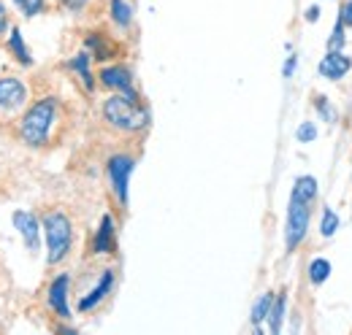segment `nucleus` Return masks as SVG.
<instances>
[{"mask_svg":"<svg viewBox=\"0 0 352 335\" xmlns=\"http://www.w3.org/2000/svg\"><path fill=\"white\" fill-rule=\"evenodd\" d=\"M271 305H274V294L271 292H265L258 297V303H255V308H252V325H261L263 319H268Z\"/></svg>","mask_w":352,"mask_h":335,"instance_id":"nucleus-16","label":"nucleus"},{"mask_svg":"<svg viewBox=\"0 0 352 335\" xmlns=\"http://www.w3.org/2000/svg\"><path fill=\"white\" fill-rule=\"evenodd\" d=\"M100 82H103V86H111V89H117V92L135 95V89H133L131 71H128V68H122V65H111V68H103V71H100Z\"/></svg>","mask_w":352,"mask_h":335,"instance_id":"nucleus-10","label":"nucleus"},{"mask_svg":"<svg viewBox=\"0 0 352 335\" xmlns=\"http://www.w3.org/2000/svg\"><path fill=\"white\" fill-rule=\"evenodd\" d=\"M103 119L120 132H138L149 125V111L138 106V95L117 92L103 103Z\"/></svg>","mask_w":352,"mask_h":335,"instance_id":"nucleus-1","label":"nucleus"},{"mask_svg":"<svg viewBox=\"0 0 352 335\" xmlns=\"http://www.w3.org/2000/svg\"><path fill=\"white\" fill-rule=\"evenodd\" d=\"M268 319H271V333H279L282 330V319H285V297H276L271 311H268Z\"/></svg>","mask_w":352,"mask_h":335,"instance_id":"nucleus-19","label":"nucleus"},{"mask_svg":"<svg viewBox=\"0 0 352 335\" xmlns=\"http://www.w3.org/2000/svg\"><path fill=\"white\" fill-rule=\"evenodd\" d=\"M317 16H320V8H317V5L307 11V22H317Z\"/></svg>","mask_w":352,"mask_h":335,"instance_id":"nucleus-30","label":"nucleus"},{"mask_svg":"<svg viewBox=\"0 0 352 335\" xmlns=\"http://www.w3.org/2000/svg\"><path fill=\"white\" fill-rule=\"evenodd\" d=\"M293 198L296 200H304V203H311L317 198V178L314 176H301L293 187Z\"/></svg>","mask_w":352,"mask_h":335,"instance_id":"nucleus-13","label":"nucleus"},{"mask_svg":"<svg viewBox=\"0 0 352 335\" xmlns=\"http://www.w3.org/2000/svg\"><path fill=\"white\" fill-rule=\"evenodd\" d=\"M14 227L22 233V238H25V246L30 254H36L38 251V219L30 213V211H14Z\"/></svg>","mask_w":352,"mask_h":335,"instance_id":"nucleus-7","label":"nucleus"},{"mask_svg":"<svg viewBox=\"0 0 352 335\" xmlns=\"http://www.w3.org/2000/svg\"><path fill=\"white\" fill-rule=\"evenodd\" d=\"M111 16H114V22H117L120 27H128L133 19L131 5H128L125 0H111Z\"/></svg>","mask_w":352,"mask_h":335,"instance_id":"nucleus-17","label":"nucleus"},{"mask_svg":"<svg viewBox=\"0 0 352 335\" xmlns=\"http://www.w3.org/2000/svg\"><path fill=\"white\" fill-rule=\"evenodd\" d=\"M92 251H95V254H109V251H114V222H111V216H103V222H100V227H98V235H95V241H92Z\"/></svg>","mask_w":352,"mask_h":335,"instance_id":"nucleus-12","label":"nucleus"},{"mask_svg":"<svg viewBox=\"0 0 352 335\" xmlns=\"http://www.w3.org/2000/svg\"><path fill=\"white\" fill-rule=\"evenodd\" d=\"M25 100H28V86L19 79H14V76L0 79V108L3 111H14V108L25 106Z\"/></svg>","mask_w":352,"mask_h":335,"instance_id":"nucleus-6","label":"nucleus"},{"mask_svg":"<svg viewBox=\"0 0 352 335\" xmlns=\"http://www.w3.org/2000/svg\"><path fill=\"white\" fill-rule=\"evenodd\" d=\"M60 3H63L68 11H82V8L87 5V0H60Z\"/></svg>","mask_w":352,"mask_h":335,"instance_id":"nucleus-26","label":"nucleus"},{"mask_svg":"<svg viewBox=\"0 0 352 335\" xmlns=\"http://www.w3.org/2000/svg\"><path fill=\"white\" fill-rule=\"evenodd\" d=\"M296 138H298V143H311L317 138V127L311 125V122H304V125L296 130Z\"/></svg>","mask_w":352,"mask_h":335,"instance_id":"nucleus-25","label":"nucleus"},{"mask_svg":"<svg viewBox=\"0 0 352 335\" xmlns=\"http://www.w3.org/2000/svg\"><path fill=\"white\" fill-rule=\"evenodd\" d=\"M16 5H19V11L25 14V16H36V14H41L46 8L44 0H14Z\"/></svg>","mask_w":352,"mask_h":335,"instance_id":"nucleus-22","label":"nucleus"},{"mask_svg":"<svg viewBox=\"0 0 352 335\" xmlns=\"http://www.w3.org/2000/svg\"><path fill=\"white\" fill-rule=\"evenodd\" d=\"M320 230H322V235H325V238H331V235L339 230V216H336L331 209L322 211V224H320Z\"/></svg>","mask_w":352,"mask_h":335,"instance_id":"nucleus-21","label":"nucleus"},{"mask_svg":"<svg viewBox=\"0 0 352 335\" xmlns=\"http://www.w3.org/2000/svg\"><path fill=\"white\" fill-rule=\"evenodd\" d=\"M8 30V11H6V5L0 3V36Z\"/></svg>","mask_w":352,"mask_h":335,"instance_id":"nucleus-27","label":"nucleus"},{"mask_svg":"<svg viewBox=\"0 0 352 335\" xmlns=\"http://www.w3.org/2000/svg\"><path fill=\"white\" fill-rule=\"evenodd\" d=\"M314 108L320 111V117H322L325 122H336V111L331 108V103H328V97H322V95H320V97L314 100Z\"/></svg>","mask_w":352,"mask_h":335,"instance_id":"nucleus-23","label":"nucleus"},{"mask_svg":"<svg viewBox=\"0 0 352 335\" xmlns=\"http://www.w3.org/2000/svg\"><path fill=\"white\" fill-rule=\"evenodd\" d=\"M87 46H89V49H95V60H109V57L114 54V49L103 41L100 36H95V33L87 38Z\"/></svg>","mask_w":352,"mask_h":335,"instance_id":"nucleus-20","label":"nucleus"},{"mask_svg":"<svg viewBox=\"0 0 352 335\" xmlns=\"http://www.w3.org/2000/svg\"><path fill=\"white\" fill-rule=\"evenodd\" d=\"M293 71H296V57H290V60L285 62V76H293Z\"/></svg>","mask_w":352,"mask_h":335,"instance_id":"nucleus-29","label":"nucleus"},{"mask_svg":"<svg viewBox=\"0 0 352 335\" xmlns=\"http://www.w3.org/2000/svg\"><path fill=\"white\" fill-rule=\"evenodd\" d=\"M46 230V246H49V265H57L68 257L71 241H74V230H71V219L63 211H49L44 216Z\"/></svg>","mask_w":352,"mask_h":335,"instance_id":"nucleus-3","label":"nucleus"},{"mask_svg":"<svg viewBox=\"0 0 352 335\" xmlns=\"http://www.w3.org/2000/svg\"><path fill=\"white\" fill-rule=\"evenodd\" d=\"M307 230H309V203L304 200H296L290 198V211H287V249L293 251L304 238H307Z\"/></svg>","mask_w":352,"mask_h":335,"instance_id":"nucleus-4","label":"nucleus"},{"mask_svg":"<svg viewBox=\"0 0 352 335\" xmlns=\"http://www.w3.org/2000/svg\"><path fill=\"white\" fill-rule=\"evenodd\" d=\"M57 119V100L54 97H41L28 108V114L19 122V138L28 146H44L49 141L52 125Z\"/></svg>","mask_w":352,"mask_h":335,"instance_id":"nucleus-2","label":"nucleus"},{"mask_svg":"<svg viewBox=\"0 0 352 335\" xmlns=\"http://www.w3.org/2000/svg\"><path fill=\"white\" fill-rule=\"evenodd\" d=\"M111 287H114V273H111V270H103V276H100L98 287H92V292H89L87 297H82V300H79V308H82V311L95 308L106 294L111 292Z\"/></svg>","mask_w":352,"mask_h":335,"instance_id":"nucleus-11","label":"nucleus"},{"mask_svg":"<svg viewBox=\"0 0 352 335\" xmlns=\"http://www.w3.org/2000/svg\"><path fill=\"white\" fill-rule=\"evenodd\" d=\"M328 276H331V262L328 259H311V265H309L311 284H322V281H328Z\"/></svg>","mask_w":352,"mask_h":335,"instance_id":"nucleus-15","label":"nucleus"},{"mask_svg":"<svg viewBox=\"0 0 352 335\" xmlns=\"http://www.w3.org/2000/svg\"><path fill=\"white\" fill-rule=\"evenodd\" d=\"M350 68H352L350 57H344V54H339V51H328V54L322 57V62H320V76H325V79L336 82V79L347 76V73H350Z\"/></svg>","mask_w":352,"mask_h":335,"instance_id":"nucleus-9","label":"nucleus"},{"mask_svg":"<svg viewBox=\"0 0 352 335\" xmlns=\"http://www.w3.org/2000/svg\"><path fill=\"white\" fill-rule=\"evenodd\" d=\"M8 51L22 62V65H30V51L25 49V41H22V33L14 27L11 36H8Z\"/></svg>","mask_w":352,"mask_h":335,"instance_id":"nucleus-14","label":"nucleus"},{"mask_svg":"<svg viewBox=\"0 0 352 335\" xmlns=\"http://www.w3.org/2000/svg\"><path fill=\"white\" fill-rule=\"evenodd\" d=\"M89 60H92V57H89L87 51H82V54H76V57H74L71 68H74V71H76V73H79V76L85 79L87 89H92V76H89Z\"/></svg>","mask_w":352,"mask_h":335,"instance_id":"nucleus-18","label":"nucleus"},{"mask_svg":"<svg viewBox=\"0 0 352 335\" xmlns=\"http://www.w3.org/2000/svg\"><path fill=\"white\" fill-rule=\"evenodd\" d=\"M342 46H344V22L339 19L336 27H333V36H331V41H328V49H331V51H339Z\"/></svg>","mask_w":352,"mask_h":335,"instance_id":"nucleus-24","label":"nucleus"},{"mask_svg":"<svg viewBox=\"0 0 352 335\" xmlns=\"http://www.w3.org/2000/svg\"><path fill=\"white\" fill-rule=\"evenodd\" d=\"M68 284H71V279L63 273V276H57V279L52 281V287H49V305H52V311H54L60 319H68V316H71V311H68Z\"/></svg>","mask_w":352,"mask_h":335,"instance_id":"nucleus-8","label":"nucleus"},{"mask_svg":"<svg viewBox=\"0 0 352 335\" xmlns=\"http://www.w3.org/2000/svg\"><path fill=\"white\" fill-rule=\"evenodd\" d=\"M342 22H344V25H352V0H347L344 8H342Z\"/></svg>","mask_w":352,"mask_h":335,"instance_id":"nucleus-28","label":"nucleus"},{"mask_svg":"<svg viewBox=\"0 0 352 335\" xmlns=\"http://www.w3.org/2000/svg\"><path fill=\"white\" fill-rule=\"evenodd\" d=\"M133 165L135 163L128 154H117L109 160V178H111V187H114V195L120 198V203H128V184H131Z\"/></svg>","mask_w":352,"mask_h":335,"instance_id":"nucleus-5","label":"nucleus"}]
</instances>
